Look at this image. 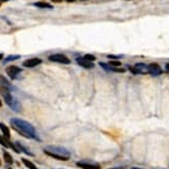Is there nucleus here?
<instances>
[{
    "label": "nucleus",
    "mask_w": 169,
    "mask_h": 169,
    "mask_svg": "<svg viewBox=\"0 0 169 169\" xmlns=\"http://www.w3.org/2000/svg\"><path fill=\"white\" fill-rule=\"evenodd\" d=\"M22 162H23V164L25 165L27 168H29V169H38V167H36L32 162H30L29 160L24 159V158H23V159H22Z\"/></svg>",
    "instance_id": "11"
},
{
    "label": "nucleus",
    "mask_w": 169,
    "mask_h": 169,
    "mask_svg": "<svg viewBox=\"0 0 169 169\" xmlns=\"http://www.w3.org/2000/svg\"><path fill=\"white\" fill-rule=\"evenodd\" d=\"M0 144L3 145L4 147H10V142L7 139H5L4 137H2L1 135H0Z\"/></svg>",
    "instance_id": "15"
},
{
    "label": "nucleus",
    "mask_w": 169,
    "mask_h": 169,
    "mask_svg": "<svg viewBox=\"0 0 169 169\" xmlns=\"http://www.w3.org/2000/svg\"><path fill=\"white\" fill-rule=\"evenodd\" d=\"M5 72H6V74L10 76V78L14 80V79L17 78V76L21 73L22 70L20 69L19 67H16V65H10V67H6Z\"/></svg>",
    "instance_id": "4"
},
{
    "label": "nucleus",
    "mask_w": 169,
    "mask_h": 169,
    "mask_svg": "<svg viewBox=\"0 0 169 169\" xmlns=\"http://www.w3.org/2000/svg\"><path fill=\"white\" fill-rule=\"evenodd\" d=\"M10 169H12V168H10Z\"/></svg>",
    "instance_id": "29"
},
{
    "label": "nucleus",
    "mask_w": 169,
    "mask_h": 169,
    "mask_svg": "<svg viewBox=\"0 0 169 169\" xmlns=\"http://www.w3.org/2000/svg\"><path fill=\"white\" fill-rule=\"evenodd\" d=\"M20 58V55H10V56H7L5 58V61H14V60H17Z\"/></svg>",
    "instance_id": "17"
},
{
    "label": "nucleus",
    "mask_w": 169,
    "mask_h": 169,
    "mask_svg": "<svg viewBox=\"0 0 169 169\" xmlns=\"http://www.w3.org/2000/svg\"><path fill=\"white\" fill-rule=\"evenodd\" d=\"M52 2H55V3H60L62 2V0H51Z\"/></svg>",
    "instance_id": "21"
},
{
    "label": "nucleus",
    "mask_w": 169,
    "mask_h": 169,
    "mask_svg": "<svg viewBox=\"0 0 169 169\" xmlns=\"http://www.w3.org/2000/svg\"><path fill=\"white\" fill-rule=\"evenodd\" d=\"M33 5L36 7H40V8H49V10H52L53 8V6L51 4H49V3H47V2H42V1L33 3Z\"/></svg>",
    "instance_id": "10"
},
{
    "label": "nucleus",
    "mask_w": 169,
    "mask_h": 169,
    "mask_svg": "<svg viewBox=\"0 0 169 169\" xmlns=\"http://www.w3.org/2000/svg\"><path fill=\"white\" fill-rule=\"evenodd\" d=\"M109 64H110V65H112V67H119V65H120L122 63H120V61H117V60H116V61H114V60H113V61H110Z\"/></svg>",
    "instance_id": "19"
},
{
    "label": "nucleus",
    "mask_w": 169,
    "mask_h": 169,
    "mask_svg": "<svg viewBox=\"0 0 169 169\" xmlns=\"http://www.w3.org/2000/svg\"><path fill=\"white\" fill-rule=\"evenodd\" d=\"M10 124H12L13 128L16 130V131L19 132L21 135L25 136L27 138H32V139H38V136H36L35 129L33 128L32 124H30L26 120H23V119L20 118H12L10 119Z\"/></svg>",
    "instance_id": "1"
},
{
    "label": "nucleus",
    "mask_w": 169,
    "mask_h": 169,
    "mask_svg": "<svg viewBox=\"0 0 169 169\" xmlns=\"http://www.w3.org/2000/svg\"><path fill=\"white\" fill-rule=\"evenodd\" d=\"M120 56H114V55H108V58H110V59H117V58H119Z\"/></svg>",
    "instance_id": "20"
},
{
    "label": "nucleus",
    "mask_w": 169,
    "mask_h": 169,
    "mask_svg": "<svg viewBox=\"0 0 169 169\" xmlns=\"http://www.w3.org/2000/svg\"><path fill=\"white\" fill-rule=\"evenodd\" d=\"M0 106H2V105H1V102H0Z\"/></svg>",
    "instance_id": "28"
},
{
    "label": "nucleus",
    "mask_w": 169,
    "mask_h": 169,
    "mask_svg": "<svg viewBox=\"0 0 169 169\" xmlns=\"http://www.w3.org/2000/svg\"><path fill=\"white\" fill-rule=\"evenodd\" d=\"M46 155L50 156L54 159L60 160V161H67L70 159V152L63 146H56V145H49L44 150Z\"/></svg>",
    "instance_id": "2"
},
{
    "label": "nucleus",
    "mask_w": 169,
    "mask_h": 169,
    "mask_svg": "<svg viewBox=\"0 0 169 169\" xmlns=\"http://www.w3.org/2000/svg\"><path fill=\"white\" fill-rule=\"evenodd\" d=\"M165 69H166V71L169 72V63H167L166 65H165Z\"/></svg>",
    "instance_id": "23"
},
{
    "label": "nucleus",
    "mask_w": 169,
    "mask_h": 169,
    "mask_svg": "<svg viewBox=\"0 0 169 169\" xmlns=\"http://www.w3.org/2000/svg\"><path fill=\"white\" fill-rule=\"evenodd\" d=\"M40 63H42V59L41 58L34 57V58H29V59L25 60L23 62V67H34L36 65H38Z\"/></svg>",
    "instance_id": "6"
},
{
    "label": "nucleus",
    "mask_w": 169,
    "mask_h": 169,
    "mask_svg": "<svg viewBox=\"0 0 169 169\" xmlns=\"http://www.w3.org/2000/svg\"><path fill=\"white\" fill-rule=\"evenodd\" d=\"M16 145H17V147L19 148L20 150H22V152H25V154H27V155H29V156H33V154H32V152H29V150H27V148L25 147V146H24L23 144H22V143H20V142H16Z\"/></svg>",
    "instance_id": "13"
},
{
    "label": "nucleus",
    "mask_w": 169,
    "mask_h": 169,
    "mask_svg": "<svg viewBox=\"0 0 169 169\" xmlns=\"http://www.w3.org/2000/svg\"><path fill=\"white\" fill-rule=\"evenodd\" d=\"M77 166L82 169H100L101 167L97 164H90L86 162H77Z\"/></svg>",
    "instance_id": "8"
},
{
    "label": "nucleus",
    "mask_w": 169,
    "mask_h": 169,
    "mask_svg": "<svg viewBox=\"0 0 169 169\" xmlns=\"http://www.w3.org/2000/svg\"><path fill=\"white\" fill-rule=\"evenodd\" d=\"M65 1H67V2H74L75 0H65Z\"/></svg>",
    "instance_id": "25"
},
{
    "label": "nucleus",
    "mask_w": 169,
    "mask_h": 169,
    "mask_svg": "<svg viewBox=\"0 0 169 169\" xmlns=\"http://www.w3.org/2000/svg\"><path fill=\"white\" fill-rule=\"evenodd\" d=\"M49 60L50 61L58 62V63L62 64H70L71 63V60L70 58H67L64 54H53L49 56Z\"/></svg>",
    "instance_id": "3"
},
{
    "label": "nucleus",
    "mask_w": 169,
    "mask_h": 169,
    "mask_svg": "<svg viewBox=\"0 0 169 169\" xmlns=\"http://www.w3.org/2000/svg\"><path fill=\"white\" fill-rule=\"evenodd\" d=\"M135 67L138 70L140 74H144V73H145V71H147V67H146L144 63H137L135 65Z\"/></svg>",
    "instance_id": "14"
},
{
    "label": "nucleus",
    "mask_w": 169,
    "mask_h": 169,
    "mask_svg": "<svg viewBox=\"0 0 169 169\" xmlns=\"http://www.w3.org/2000/svg\"><path fill=\"white\" fill-rule=\"evenodd\" d=\"M6 1H10V0H0V2H6Z\"/></svg>",
    "instance_id": "24"
},
{
    "label": "nucleus",
    "mask_w": 169,
    "mask_h": 169,
    "mask_svg": "<svg viewBox=\"0 0 169 169\" xmlns=\"http://www.w3.org/2000/svg\"><path fill=\"white\" fill-rule=\"evenodd\" d=\"M147 72L152 76H158V75L162 74V69L158 63H150V65H147Z\"/></svg>",
    "instance_id": "5"
},
{
    "label": "nucleus",
    "mask_w": 169,
    "mask_h": 169,
    "mask_svg": "<svg viewBox=\"0 0 169 169\" xmlns=\"http://www.w3.org/2000/svg\"><path fill=\"white\" fill-rule=\"evenodd\" d=\"M3 159H4L5 163H7V164H13V162H14L13 157L7 152H5V150L3 152Z\"/></svg>",
    "instance_id": "12"
},
{
    "label": "nucleus",
    "mask_w": 169,
    "mask_h": 169,
    "mask_svg": "<svg viewBox=\"0 0 169 169\" xmlns=\"http://www.w3.org/2000/svg\"><path fill=\"white\" fill-rule=\"evenodd\" d=\"M0 84H1V85H3V86H6V87H10V82L7 81L6 79H5L3 76H1V75H0Z\"/></svg>",
    "instance_id": "16"
},
{
    "label": "nucleus",
    "mask_w": 169,
    "mask_h": 169,
    "mask_svg": "<svg viewBox=\"0 0 169 169\" xmlns=\"http://www.w3.org/2000/svg\"><path fill=\"white\" fill-rule=\"evenodd\" d=\"M2 58H3V54H0V60L2 59Z\"/></svg>",
    "instance_id": "26"
},
{
    "label": "nucleus",
    "mask_w": 169,
    "mask_h": 169,
    "mask_svg": "<svg viewBox=\"0 0 169 169\" xmlns=\"http://www.w3.org/2000/svg\"><path fill=\"white\" fill-rule=\"evenodd\" d=\"M83 58L86 60H88V61H91V62H93L95 60V56H93V55H91V54H86Z\"/></svg>",
    "instance_id": "18"
},
{
    "label": "nucleus",
    "mask_w": 169,
    "mask_h": 169,
    "mask_svg": "<svg viewBox=\"0 0 169 169\" xmlns=\"http://www.w3.org/2000/svg\"><path fill=\"white\" fill-rule=\"evenodd\" d=\"M110 169H126L124 167H114V168H110Z\"/></svg>",
    "instance_id": "22"
},
{
    "label": "nucleus",
    "mask_w": 169,
    "mask_h": 169,
    "mask_svg": "<svg viewBox=\"0 0 169 169\" xmlns=\"http://www.w3.org/2000/svg\"><path fill=\"white\" fill-rule=\"evenodd\" d=\"M131 169H141V168H136V167H134V168H131Z\"/></svg>",
    "instance_id": "27"
},
{
    "label": "nucleus",
    "mask_w": 169,
    "mask_h": 169,
    "mask_svg": "<svg viewBox=\"0 0 169 169\" xmlns=\"http://www.w3.org/2000/svg\"><path fill=\"white\" fill-rule=\"evenodd\" d=\"M0 130L2 131L3 137H4L5 139H7V140H10V129L7 128V127L5 126L4 124H2V122H0Z\"/></svg>",
    "instance_id": "9"
},
{
    "label": "nucleus",
    "mask_w": 169,
    "mask_h": 169,
    "mask_svg": "<svg viewBox=\"0 0 169 169\" xmlns=\"http://www.w3.org/2000/svg\"><path fill=\"white\" fill-rule=\"evenodd\" d=\"M77 62H78L79 65H81V67H85V69H92L95 67V64L92 63L91 61H88V60L84 59V58H77Z\"/></svg>",
    "instance_id": "7"
}]
</instances>
